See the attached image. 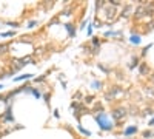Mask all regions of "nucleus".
Here are the masks:
<instances>
[{"label":"nucleus","mask_w":154,"mask_h":139,"mask_svg":"<svg viewBox=\"0 0 154 139\" xmlns=\"http://www.w3.org/2000/svg\"><path fill=\"white\" fill-rule=\"evenodd\" d=\"M148 71H149V68H148V63H145V62L139 63V73H140V74H146Z\"/></svg>","instance_id":"nucleus-10"},{"label":"nucleus","mask_w":154,"mask_h":139,"mask_svg":"<svg viewBox=\"0 0 154 139\" xmlns=\"http://www.w3.org/2000/svg\"><path fill=\"white\" fill-rule=\"evenodd\" d=\"M8 25H9V26H19L17 22H8Z\"/></svg>","instance_id":"nucleus-29"},{"label":"nucleus","mask_w":154,"mask_h":139,"mask_svg":"<svg viewBox=\"0 0 154 139\" xmlns=\"http://www.w3.org/2000/svg\"><path fill=\"white\" fill-rule=\"evenodd\" d=\"M126 113H128V110H126L125 107H119V108H114V110L111 111V118L114 119L116 122H120L122 119L126 118Z\"/></svg>","instance_id":"nucleus-2"},{"label":"nucleus","mask_w":154,"mask_h":139,"mask_svg":"<svg viewBox=\"0 0 154 139\" xmlns=\"http://www.w3.org/2000/svg\"><path fill=\"white\" fill-rule=\"evenodd\" d=\"M99 68L102 70L103 73H108V71H110V70H108V67H106V65H103V63H99Z\"/></svg>","instance_id":"nucleus-25"},{"label":"nucleus","mask_w":154,"mask_h":139,"mask_svg":"<svg viewBox=\"0 0 154 139\" xmlns=\"http://www.w3.org/2000/svg\"><path fill=\"white\" fill-rule=\"evenodd\" d=\"M36 25H37V20H31V22H29V23H28V28L31 29V28H34Z\"/></svg>","instance_id":"nucleus-26"},{"label":"nucleus","mask_w":154,"mask_h":139,"mask_svg":"<svg viewBox=\"0 0 154 139\" xmlns=\"http://www.w3.org/2000/svg\"><path fill=\"white\" fill-rule=\"evenodd\" d=\"M100 45H102V40H100L99 37H93V39H91V47L100 48Z\"/></svg>","instance_id":"nucleus-14"},{"label":"nucleus","mask_w":154,"mask_h":139,"mask_svg":"<svg viewBox=\"0 0 154 139\" xmlns=\"http://www.w3.org/2000/svg\"><path fill=\"white\" fill-rule=\"evenodd\" d=\"M134 16H136L137 20H142V19L146 16V8H145V3H143V2H142L140 5H139L137 8L134 9Z\"/></svg>","instance_id":"nucleus-4"},{"label":"nucleus","mask_w":154,"mask_h":139,"mask_svg":"<svg viewBox=\"0 0 154 139\" xmlns=\"http://www.w3.org/2000/svg\"><path fill=\"white\" fill-rule=\"evenodd\" d=\"M94 119L97 121L99 127H100V128H102L103 131H110V130H112V124H111V121H108V119H106V114H105V113L94 114Z\"/></svg>","instance_id":"nucleus-1"},{"label":"nucleus","mask_w":154,"mask_h":139,"mask_svg":"<svg viewBox=\"0 0 154 139\" xmlns=\"http://www.w3.org/2000/svg\"><path fill=\"white\" fill-rule=\"evenodd\" d=\"M151 136H153V133H151V131H145V133H143V138H146V139H149Z\"/></svg>","instance_id":"nucleus-27"},{"label":"nucleus","mask_w":154,"mask_h":139,"mask_svg":"<svg viewBox=\"0 0 154 139\" xmlns=\"http://www.w3.org/2000/svg\"><path fill=\"white\" fill-rule=\"evenodd\" d=\"M65 28H66V31H68V34H69L71 37H74V36H76V28H74V25L68 23V25L65 26Z\"/></svg>","instance_id":"nucleus-12"},{"label":"nucleus","mask_w":154,"mask_h":139,"mask_svg":"<svg viewBox=\"0 0 154 139\" xmlns=\"http://www.w3.org/2000/svg\"><path fill=\"white\" fill-rule=\"evenodd\" d=\"M2 88H3V85H2V84H0V90H2Z\"/></svg>","instance_id":"nucleus-34"},{"label":"nucleus","mask_w":154,"mask_h":139,"mask_svg":"<svg viewBox=\"0 0 154 139\" xmlns=\"http://www.w3.org/2000/svg\"><path fill=\"white\" fill-rule=\"evenodd\" d=\"M45 80H46V76H40V77H36L34 79L36 84H42V82H45Z\"/></svg>","instance_id":"nucleus-21"},{"label":"nucleus","mask_w":154,"mask_h":139,"mask_svg":"<svg viewBox=\"0 0 154 139\" xmlns=\"http://www.w3.org/2000/svg\"><path fill=\"white\" fill-rule=\"evenodd\" d=\"M14 36V31H6V33H0V37H11Z\"/></svg>","instance_id":"nucleus-23"},{"label":"nucleus","mask_w":154,"mask_h":139,"mask_svg":"<svg viewBox=\"0 0 154 139\" xmlns=\"http://www.w3.org/2000/svg\"><path fill=\"white\" fill-rule=\"evenodd\" d=\"M151 80H153V82H154V76H151Z\"/></svg>","instance_id":"nucleus-33"},{"label":"nucleus","mask_w":154,"mask_h":139,"mask_svg":"<svg viewBox=\"0 0 154 139\" xmlns=\"http://www.w3.org/2000/svg\"><path fill=\"white\" fill-rule=\"evenodd\" d=\"M91 87L94 88V90H100V88H102V82H97V80H94V82L91 84Z\"/></svg>","instance_id":"nucleus-19"},{"label":"nucleus","mask_w":154,"mask_h":139,"mask_svg":"<svg viewBox=\"0 0 154 139\" xmlns=\"http://www.w3.org/2000/svg\"><path fill=\"white\" fill-rule=\"evenodd\" d=\"M23 67H25V63L22 62V59H17V61H14V65L9 68V71L14 74V73H17V71H20L22 68H23Z\"/></svg>","instance_id":"nucleus-5"},{"label":"nucleus","mask_w":154,"mask_h":139,"mask_svg":"<svg viewBox=\"0 0 154 139\" xmlns=\"http://www.w3.org/2000/svg\"><path fill=\"white\" fill-rule=\"evenodd\" d=\"M83 94H82V91H76L73 94V102H83Z\"/></svg>","instance_id":"nucleus-9"},{"label":"nucleus","mask_w":154,"mask_h":139,"mask_svg":"<svg viewBox=\"0 0 154 139\" xmlns=\"http://www.w3.org/2000/svg\"><path fill=\"white\" fill-rule=\"evenodd\" d=\"M122 94H125V91H123V88H120V87H112L110 91L105 94V99L106 100H112L114 97H117V96H122Z\"/></svg>","instance_id":"nucleus-3"},{"label":"nucleus","mask_w":154,"mask_h":139,"mask_svg":"<svg viewBox=\"0 0 154 139\" xmlns=\"http://www.w3.org/2000/svg\"><path fill=\"white\" fill-rule=\"evenodd\" d=\"M94 99H96L94 94H88V96H85V97H83V104H85V105H89V104L94 102Z\"/></svg>","instance_id":"nucleus-13"},{"label":"nucleus","mask_w":154,"mask_h":139,"mask_svg":"<svg viewBox=\"0 0 154 139\" xmlns=\"http://www.w3.org/2000/svg\"><path fill=\"white\" fill-rule=\"evenodd\" d=\"M32 77V74H23V76H17V77H14L13 80L14 82H20V80H25V79H31Z\"/></svg>","instance_id":"nucleus-15"},{"label":"nucleus","mask_w":154,"mask_h":139,"mask_svg":"<svg viewBox=\"0 0 154 139\" xmlns=\"http://www.w3.org/2000/svg\"><path fill=\"white\" fill-rule=\"evenodd\" d=\"M54 118H57V119L60 118V114H59V111H57V110H54Z\"/></svg>","instance_id":"nucleus-30"},{"label":"nucleus","mask_w":154,"mask_h":139,"mask_svg":"<svg viewBox=\"0 0 154 139\" xmlns=\"http://www.w3.org/2000/svg\"><path fill=\"white\" fill-rule=\"evenodd\" d=\"M151 29H154V20H151L148 25H146V28H145V33H148V31H151Z\"/></svg>","instance_id":"nucleus-20"},{"label":"nucleus","mask_w":154,"mask_h":139,"mask_svg":"<svg viewBox=\"0 0 154 139\" xmlns=\"http://www.w3.org/2000/svg\"><path fill=\"white\" fill-rule=\"evenodd\" d=\"M131 42H133V43H140V37H139V36H131Z\"/></svg>","instance_id":"nucleus-24"},{"label":"nucleus","mask_w":154,"mask_h":139,"mask_svg":"<svg viewBox=\"0 0 154 139\" xmlns=\"http://www.w3.org/2000/svg\"><path fill=\"white\" fill-rule=\"evenodd\" d=\"M149 125H154V119H151V122H149Z\"/></svg>","instance_id":"nucleus-32"},{"label":"nucleus","mask_w":154,"mask_h":139,"mask_svg":"<svg viewBox=\"0 0 154 139\" xmlns=\"http://www.w3.org/2000/svg\"><path fill=\"white\" fill-rule=\"evenodd\" d=\"M2 121L3 122H14V116H13V113H11V107H6L5 114L2 116Z\"/></svg>","instance_id":"nucleus-6"},{"label":"nucleus","mask_w":154,"mask_h":139,"mask_svg":"<svg viewBox=\"0 0 154 139\" xmlns=\"http://www.w3.org/2000/svg\"><path fill=\"white\" fill-rule=\"evenodd\" d=\"M77 130L80 131V133L83 134V136H88V138L91 136V131H88L86 128H83V127H82V125H77Z\"/></svg>","instance_id":"nucleus-16"},{"label":"nucleus","mask_w":154,"mask_h":139,"mask_svg":"<svg viewBox=\"0 0 154 139\" xmlns=\"http://www.w3.org/2000/svg\"><path fill=\"white\" fill-rule=\"evenodd\" d=\"M106 5H108V3H106V2H102V0H100V2H96V9H102V8H105Z\"/></svg>","instance_id":"nucleus-18"},{"label":"nucleus","mask_w":154,"mask_h":139,"mask_svg":"<svg viewBox=\"0 0 154 139\" xmlns=\"http://www.w3.org/2000/svg\"><path fill=\"white\" fill-rule=\"evenodd\" d=\"M85 25H86V20H83V22L80 23V28H85Z\"/></svg>","instance_id":"nucleus-31"},{"label":"nucleus","mask_w":154,"mask_h":139,"mask_svg":"<svg viewBox=\"0 0 154 139\" xmlns=\"http://www.w3.org/2000/svg\"><path fill=\"white\" fill-rule=\"evenodd\" d=\"M134 67H139V59H137V57L133 59V61H131V63H130V68H134Z\"/></svg>","instance_id":"nucleus-22"},{"label":"nucleus","mask_w":154,"mask_h":139,"mask_svg":"<svg viewBox=\"0 0 154 139\" xmlns=\"http://www.w3.org/2000/svg\"><path fill=\"white\" fill-rule=\"evenodd\" d=\"M136 131H137V128L134 125H131V127H128V128L123 130V134H125V136H131V134H134Z\"/></svg>","instance_id":"nucleus-11"},{"label":"nucleus","mask_w":154,"mask_h":139,"mask_svg":"<svg viewBox=\"0 0 154 139\" xmlns=\"http://www.w3.org/2000/svg\"><path fill=\"white\" fill-rule=\"evenodd\" d=\"M103 110H105V108H103V104H102V102H96L91 111H93L94 114H99V113H103Z\"/></svg>","instance_id":"nucleus-7"},{"label":"nucleus","mask_w":154,"mask_h":139,"mask_svg":"<svg viewBox=\"0 0 154 139\" xmlns=\"http://www.w3.org/2000/svg\"><path fill=\"white\" fill-rule=\"evenodd\" d=\"M86 33H88V36H91V34H93V23L89 25V28H88V31H86Z\"/></svg>","instance_id":"nucleus-28"},{"label":"nucleus","mask_w":154,"mask_h":139,"mask_svg":"<svg viewBox=\"0 0 154 139\" xmlns=\"http://www.w3.org/2000/svg\"><path fill=\"white\" fill-rule=\"evenodd\" d=\"M8 50H9V43H2L0 45V53H2V54H5Z\"/></svg>","instance_id":"nucleus-17"},{"label":"nucleus","mask_w":154,"mask_h":139,"mask_svg":"<svg viewBox=\"0 0 154 139\" xmlns=\"http://www.w3.org/2000/svg\"><path fill=\"white\" fill-rule=\"evenodd\" d=\"M131 13H133V5H123V6H122V13H120L122 16L128 17Z\"/></svg>","instance_id":"nucleus-8"}]
</instances>
